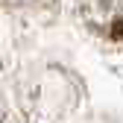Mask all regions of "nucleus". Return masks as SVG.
Returning a JSON list of instances; mask_svg holds the SVG:
<instances>
[{
  "label": "nucleus",
  "instance_id": "nucleus-2",
  "mask_svg": "<svg viewBox=\"0 0 123 123\" xmlns=\"http://www.w3.org/2000/svg\"><path fill=\"white\" fill-rule=\"evenodd\" d=\"M21 3H29V0H21Z\"/></svg>",
  "mask_w": 123,
  "mask_h": 123
},
{
  "label": "nucleus",
  "instance_id": "nucleus-1",
  "mask_svg": "<svg viewBox=\"0 0 123 123\" xmlns=\"http://www.w3.org/2000/svg\"><path fill=\"white\" fill-rule=\"evenodd\" d=\"M0 123H3V109H0Z\"/></svg>",
  "mask_w": 123,
  "mask_h": 123
}]
</instances>
